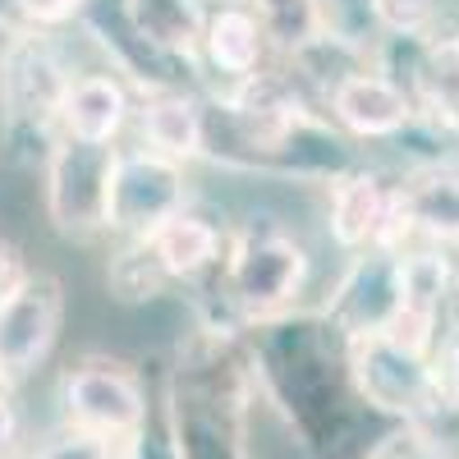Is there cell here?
Segmentation results:
<instances>
[{"label":"cell","instance_id":"1","mask_svg":"<svg viewBox=\"0 0 459 459\" xmlns=\"http://www.w3.org/2000/svg\"><path fill=\"white\" fill-rule=\"evenodd\" d=\"M221 294L248 326H276L294 317L313 276V257L281 221H248L225 235Z\"/></svg>","mask_w":459,"mask_h":459},{"label":"cell","instance_id":"2","mask_svg":"<svg viewBox=\"0 0 459 459\" xmlns=\"http://www.w3.org/2000/svg\"><path fill=\"white\" fill-rule=\"evenodd\" d=\"M74 69L65 65L51 32L14 28L0 47V115L14 138H32L37 147L56 143L60 134V106L69 92Z\"/></svg>","mask_w":459,"mask_h":459},{"label":"cell","instance_id":"3","mask_svg":"<svg viewBox=\"0 0 459 459\" xmlns=\"http://www.w3.org/2000/svg\"><path fill=\"white\" fill-rule=\"evenodd\" d=\"M120 161V143L56 138L42 157V207L60 239L88 244L106 235L110 179Z\"/></svg>","mask_w":459,"mask_h":459},{"label":"cell","instance_id":"4","mask_svg":"<svg viewBox=\"0 0 459 459\" xmlns=\"http://www.w3.org/2000/svg\"><path fill=\"white\" fill-rule=\"evenodd\" d=\"M60 409L74 432L138 441L147 423V391L125 359L83 354L60 372Z\"/></svg>","mask_w":459,"mask_h":459},{"label":"cell","instance_id":"5","mask_svg":"<svg viewBox=\"0 0 459 459\" xmlns=\"http://www.w3.org/2000/svg\"><path fill=\"white\" fill-rule=\"evenodd\" d=\"M344 372H350L354 391L386 418H400L404 428H423L441 409L432 359L409 354L386 335H354L344 340Z\"/></svg>","mask_w":459,"mask_h":459},{"label":"cell","instance_id":"6","mask_svg":"<svg viewBox=\"0 0 459 459\" xmlns=\"http://www.w3.org/2000/svg\"><path fill=\"white\" fill-rule=\"evenodd\" d=\"M179 212H188V166H175L143 147H120L110 179L106 235H115L120 244H143Z\"/></svg>","mask_w":459,"mask_h":459},{"label":"cell","instance_id":"7","mask_svg":"<svg viewBox=\"0 0 459 459\" xmlns=\"http://www.w3.org/2000/svg\"><path fill=\"white\" fill-rule=\"evenodd\" d=\"M322 115L354 143H395L409 129H418V106L409 88L391 74V65L381 60H359L354 69H344L340 79L322 92Z\"/></svg>","mask_w":459,"mask_h":459},{"label":"cell","instance_id":"8","mask_svg":"<svg viewBox=\"0 0 459 459\" xmlns=\"http://www.w3.org/2000/svg\"><path fill=\"white\" fill-rule=\"evenodd\" d=\"M69 294L56 272H28L14 294L0 299V377L19 386L42 368L65 331Z\"/></svg>","mask_w":459,"mask_h":459},{"label":"cell","instance_id":"9","mask_svg":"<svg viewBox=\"0 0 459 459\" xmlns=\"http://www.w3.org/2000/svg\"><path fill=\"white\" fill-rule=\"evenodd\" d=\"M400 308V253L395 248H368L354 253L322 303V326L340 331V340L381 331Z\"/></svg>","mask_w":459,"mask_h":459},{"label":"cell","instance_id":"10","mask_svg":"<svg viewBox=\"0 0 459 459\" xmlns=\"http://www.w3.org/2000/svg\"><path fill=\"white\" fill-rule=\"evenodd\" d=\"M432 244L459 248V161H423L395 179V235L391 248Z\"/></svg>","mask_w":459,"mask_h":459},{"label":"cell","instance_id":"11","mask_svg":"<svg viewBox=\"0 0 459 459\" xmlns=\"http://www.w3.org/2000/svg\"><path fill=\"white\" fill-rule=\"evenodd\" d=\"M326 235L350 257L368 248H391L395 184L372 166H354L340 179H331L326 184Z\"/></svg>","mask_w":459,"mask_h":459},{"label":"cell","instance_id":"12","mask_svg":"<svg viewBox=\"0 0 459 459\" xmlns=\"http://www.w3.org/2000/svg\"><path fill=\"white\" fill-rule=\"evenodd\" d=\"M404 47V88L418 106V120L437 134H459V19H441L432 32ZM395 74V69H391Z\"/></svg>","mask_w":459,"mask_h":459},{"label":"cell","instance_id":"13","mask_svg":"<svg viewBox=\"0 0 459 459\" xmlns=\"http://www.w3.org/2000/svg\"><path fill=\"white\" fill-rule=\"evenodd\" d=\"M272 47H276V37L248 0H225V5H212L207 14L198 65L212 69V79L221 88H244L266 74Z\"/></svg>","mask_w":459,"mask_h":459},{"label":"cell","instance_id":"14","mask_svg":"<svg viewBox=\"0 0 459 459\" xmlns=\"http://www.w3.org/2000/svg\"><path fill=\"white\" fill-rule=\"evenodd\" d=\"M134 88L115 69H83L69 79L65 106H60V134L79 143H120V134L134 125Z\"/></svg>","mask_w":459,"mask_h":459},{"label":"cell","instance_id":"15","mask_svg":"<svg viewBox=\"0 0 459 459\" xmlns=\"http://www.w3.org/2000/svg\"><path fill=\"white\" fill-rule=\"evenodd\" d=\"M134 129L138 147L157 152L175 166H194L207 157V125H203V97L188 88H166V92H143L134 106Z\"/></svg>","mask_w":459,"mask_h":459},{"label":"cell","instance_id":"16","mask_svg":"<svg viewBox=\"0 0 459 459\" xmlns=\"http://www.w3.org/2000/svg\"><path fill=\"white\" fill-rule=\"evenodd\" d=\"M147 253L157 257L161 266V276L170 285L179 281H203L207 272H216L221 257H225V235H221V225L207 221L203 212H179L175 221H166L152 239H143Z\"/></svg>","mask_w":459,"mask_h":459},{"label":"cell","instance_id":"17","mask_svg":"<svg viewBox=\"0 0 459 459\" xmlns=\"http://www.w3.org/2000/svg\"><path fill=\"white\" fill-rule=\"evenodd\" d=\"M363 19L386 42H418L446 19V0H363Z\"/></svg>","mask_w":459,"mask_h":459},{"label":"cell","instance_id":"18","mask_svg":"<svg viewBox=\"0 0 459 459\" xmlns=\"http://www.w3.org/2000/svg\"><path fill=\"white\" fill-rule=\"evenodd\" d=\"M106 285L120 303H147V299H157L170 281L161 276V266L147 253V244H120V253H115L110 266H106Z\"/></svg>","mask_w":459,"mask_h":459},{"label":"cell","instance_id":"19","mask_svg":"<svg viewBox=\"0 0 459 459\" xmlns=\"http://www.w3.org/2000/svg\"><path fill=\"white\" fill-rule=\"evenodd\" d=\"M248 5L266 19V28H272L281 51H294V47L308 42V37L322 32V19H317L313 0H248Z\"/></svg>","mask_w":459,"mask_h":459},{"label":"cell","instance_id":"20","mask_svg":"<svg viewBox=\"0 0 459 459\" xmlns=\"http://www.w3.org/2000/svg\"><path fill=\"white\" fill-rule=\"evenodd\" d=\"M134 441H115V437H92V432H65L51 446H42L32 459H129Z\"/></svg>","mask_w":459,"mask_h":459},{"label":"cell","instance_id":"21","mask_svg":"<svg viewBox=\"0 0 459 459\" xmlns=\"http://www.w3.org/2000/svg\"><path fill=\"white\" fill-rule=\"evenodd\" d=\"M14 14H19V28L28 32H56L74 19H83L92 0H10Z\"/></svg>","mask_w":459,"mask_h":459},{"label":"cell","instance_id":"22","mask_svg":"<svg viewBox=\"0 0 459 459\" xmlns=\"http://www.w3.org/2000/svg\"><path fill=\"white\" fill-rule=\"evenodd\" d=\"M368 459H446V450L437 446V437H428V428H395L386 432Z\"/></svg>","mask_w":459,"mask_h":459},{"label":"cell","instance_id":"23","mask_svg":"<svg viewBox=\"0 0 459 459\" xmlns=\"http://www.w3.org/2000/svg\"><path fill=\"white\" fill-rule=\"evenodd\" d=\"M432 377H437V395L441 409L459 413V331H446L437 354H432Z\"/></svg>","mask_w":459,"mask_h":459},{"label":"cell","instance_id":"24","mask_svg":"<svg viewBox=\"0 0 459 459\" xmlns=\"http://www.w3.org/2000/svg\"><path fill=\"white\" fill-rule=\"evenodd\" d=\"M28 272H32V266L23 262L19 244L0 235V299H5V294H14V285H19V281H23Z\"/></svg>","mask_w":459,"mask_h":459},{"label":"cell","instance_id":"25","mask_svg":"<svg viewBox=\"0 0 459 459\" xmlns=\"http://www.w3.org/2000/svg\"><path fill=\"white\" fill-rule=\"evenodd\" d=\"M19 437V409H14V386L0 377V455H5Z\"/></svg>","mask_w":459,"mask_h":459},{"label":"cell","instance_id":"26","mask_svg":"<svg viewBox=\"0 0 459 459\" xmlns=\"http://www.w3.org/2000/svg\"><path fill=\"white\" fill-rule=\"evenodd\" d=\"M313 5H317L322 28H335V23H340V14L350 10V5H359V10H363V0H313ZM363 23H368V19H363Z\"/></svg>","mask_w":459,"mask_h":459},{"label":"cell","instance_id":"27","mask_svg":"<svg viewBox=\"0 0 459 459\" xmlns=\"http://www.w3.org/2000/svg\"><path fill=\"white\" fill-rule=\"evenodd\" d=\"M455 303H459V290H455ZM450 331H459V317H455V322H450Z\"/></svg>","mask_w":459,"mask_h":459}]
</instances>
